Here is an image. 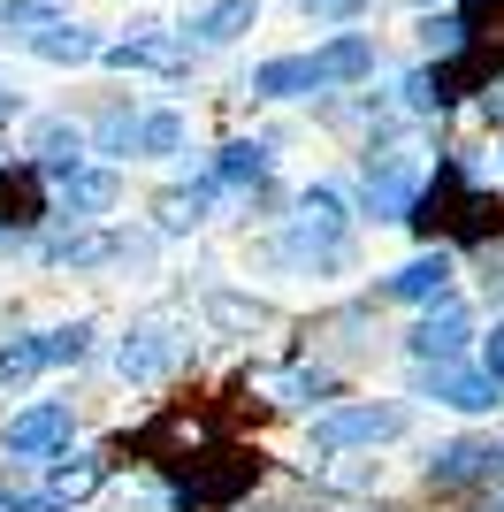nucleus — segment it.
Masks as SVG:
<instances>
[{"mask_svg":"<svg viewBox=\"0 0 504 512\" xmlns=\"http://www.w3.org/2000/svg\"><path fill=\"white\" fill-rule=\"evenodd\" d=\"M92 352V321H69V329H46V367H77Z\"/></svg>","mask_w":504,"mask_h":512,"instance_id":"nucleus-19","label":"nucleus"},{"mask_svg":"<svg viewBox=\"0 0 504 512\" xmlns=\"http://www.w3.org/2000/svg\"><path fill=\"white\" fill-rule=\"evenodd\" d=\"M31 146H39V169L54 176V169H77V161H84V130L77 123H39V130H31Z\"/></svg>","mask_w":504,"mask_h":512,"instance_id":"nucleus-15","label":"nucleus"},{"mask_svg":"<svg viewBox=\"0 0 504 512\" xmlns=\"http://www.w3.org/2000/svg\"><path fill=\"white\" fill-rule=\"evenodd\" d=\"M314 62H321V85H329V77H367L375 54H367V39H336L329 54H314Z\"/></svg>","mask_w":504,"mask_h":512,"instance_id":"nucleus-18","label":"nucleus"},{"mask_svg":"<svg viewBox=\"0 0 504 512\" xmlns=\"http://www.w3.org/2000/svg\"><path fill=\"white\" fill-rule=\"evenodd\" d=\"M39 214H46V169H39V161L0 169V222H8V230H31Z\"/></svg>","mask_w":504,"mask_h":512,"instance_id":"nucleus-8","label":"nucleus"},{"mask_svg":"<svg viewBox=\"0 0 504 512\" xmlns=\"http://www.w3.org/2000/svg\"><path fill=\"white\" fill-rule=\"evenodd\" d=\"M92 482H100V467H54V505H62V497H84Z\"/></svg>","mask_w":504,"mask_h":512,"instance_id":"nucleus-23","label":"nucleus"},{"mask_svg":"<svg viewBox=\"0 0 504 512\" xmlns=\"http://www.w3.org/2000/svg\"><path fill=\"white\" fill-rule=\"evenodd\" d=\"M54 184H62V207H69V222H92V214H107L115 207V192H123V176L115 169H54Z\"/></svg>","mask_w":504,"mask_h":512,"instance_id":"nucleus-6","label":"nucleus"},{"mask_svg":"<svg viewBox=\"0 0 504 512\" xmlns=\"http://www.w3.org/2000/svg\"><path fill=\"white\" fill-rule=\"evenodd\" d=\"M39 54H46V62H84V54H92V39H84V31H46Z\"/></svg>","mask_w":504,"mask_h":512,"instance_id":"nucleus-21","label":"nucleus"},{"mask_svg":"<svg viewBox=\"0 0 504 512\" xmlns=\"http://www.w3.org/2000/svg\"><path fill=\"white\" fill-rule=\"evenodd\" d=\"M321 85V62H268L260 69V77H252V92H260V100H291V92H314Z\"/></svg>","mask_w":504,"mask_h":512,"instance_id":"nucleus-14","label":"nucleus"},{"mask_svg":"<svg viewBox=\"0 0 504 512\" xmlns=\"http://www.w3.org/2000/svg\"><path fill=\"white\" fill-rule=\"evenodd\" d=\"M184 482H176V512H222L260 482V451L245 444H199V459H184Z\"/></svg>","mask_w":504,"mask_h":512,"instance_id":"nucleus-1","label":"nucleus"},{"mask_svg":"<svg viewBox=\"0 0 504 512\" xmlns=\"http://www.w3.org/2000/svg\"><path fill=\"white\" fill-rule=\"evenodd\" d=\"M482 283H489V299H504V253L482 260Z\"/></svg>","mask_w":504,"mask_h":512,"instance_id":"nucleus-24","label":"nucleus"},{"mask_svg":"<svg viewBox=\"0 0 504 512\" xmlns=\"http://www.w3.org/2000/svg\"><path fill=\"white\" fill-rule=\"evenodd\" d=\"M466 337H474V321H466V306H436V314L413 329V352L420 360H459Z\"/></svg>","mask_w":504,"mask_h":512,"instance_id":"nucleus-10","label":"nucleus"},{"mask_svg":"<svg viewBox=\"0 0 504 512\" xmlns=\"http://www.w3.org/2000/svg\"><path fill=\"white\" fill-rule=\"evenodd\" d=\"M413 199H420L413 161H398V153H367V207H375L382 222H405Z\"/></svg>","mask_w":504,"mask_h":512,"instance_id":"nucleus-4","label":"nucleus"},{"mask_svg":"<svg viewBox=\"0 0 504 512\" xmlns=\"http://www.w3.org/2000/svg\"><path fill=\"white\" fill-rule=\"evenodd\" d=\"M207 176H214V192H245V184L268 176V146H222V161Z\"/></svg>","mask_w":504,"mask_h":512,"instance_id":"nucleus-13","label":"nucleus"},{"mask_svg":"<svg viewBox=\"0 0 504 512\" xmlns=\"http://www.w3.org/2000/svg\"><path fill=\"white\" fill-rule=\"evenodd\" d=\"M0 512H54V505H46V497H8Z\"/></svg>","mask_w":504,"mask_h":512,"instance_id":"nucleus-27","label":"nucleus"},{"mask_svg":"<svg viewBox=\"0 0 504 512\" xmlns=\"http://www.w3.org/2000/svg\"><path fill=\"white\" fill-rule=\"evenodd\" d=\"M176 367V337L168 329H138V337L123 344V375L130 383H153V375H168Z\"/></svg>","mask_w":504,"mask_h":512,"instance_id":"nucleus-12","label":"nucleus"},{"mask_svg":"<svg viewBox=\"0 0 504 512\" xmlns=\"http://www.w3.org/2000/svg\"><path fill=\"white\" fill-rule=\"evenodd\" d=\"M306 8H314V16H352L359 0H306Z\"/></svg>","mask_w":504,"mask_h":512,"instance_id":"nucleus-26","label":"nucleus"},{"mask_svg":"<svg viewBox=\"0 0 504 512\" xmlns=\"http://www.w3.org/2000/svg\"><path fill=\"white\" fill-rule=\"evenodd\" d=\"M283 260H306V268H344L352 260V245H344V199L336 192H306V207H298V230L275 245Z\"/></svg>","mask_w":504,"mask_h":512,"instance_id":"nucleus-2","label":"nucleus"},{"mask_svg":"<svg viewBox=\"0 0 504 512\" xmlns=\"http://www.w3.org/2000/svg\"><path fill=\"white\" fill-rule=\"evenodd\" d=\"M428 398H443V406H459V413H489L497 406V375H466V367H451V360H428Z\"/></svg>","mask_w":504,"mask_h":512,"instance_id":"nucleus-7","label":"nucleus"},{"mask_svg":"<svg viewBox=\"0 0 504 512\" xmlns=\"http://www.w3.org/2000/svg\"><path fill=\"white\" fill-rule=\"evenodd\" d=\"M100 146L107 153H130V146H138V123H130L123 107H107V115H100Z\"/></svg>","mask_w":504,"mask_h":512,"instance_id":"nucleus-22","label":"nucleus"},{"mask_svg":"<svg viewBox=\"0 0 504 512\" xmlns=\"http://www.w3.org/2000/svg\"><path fill=\"white\" fill-rule=\"evenodd\" d=\"M184 146V123H176V115H146V123H138V153H176Z\"/></svg>","mask_w":504,"mask_h":512,"instance_id":"nucleus-20","label":"nucleus"},{"mask_svg":"<svg viewBox=\"0 0 504 512\" xmlns=\"http://www.w3.org/2000/svg\"><path fill=\"white\" fill-rule=\"evenodd\" d=\"M245 23H252V0H214V8H207V16H199V23H191V31L222 46V39H237Z\"/></svg>","mask_w":504,"mask_h":512,"instance_id":"nucleus-17","label":"nucleus"},{"mask_svg":"<svg viewBox=\"0 0 504 512\" xmlns=\"http://www.w3.org/2000/svg\"><path fill=\"white\" fill-rule=\"evenodd\" d=\"M443 291H451V253H420L413 268L382 283V299H443Z\"/></svg>","mask_w":504,"mask_h":512,"instance_id":"nucleus-11","label":"nucleus"},{"mask_svg":"<svg viewBox=\"0 0 504 512\" xmlns=\"http://www.w3.org/2000/svg\"><path fill=\"white\" fill-rule=\"evenodd\" d=\"M482 474H497V444H443L436 459H428V482L436 490H466V482H482Z\"/></svg>","mask_w":504,"mask_h":512,"instance_id":"nucleus-9","label":"nucleus"},{"mask_svg":"<svg viewBox=\"0 0 504 512\" xmlns=\"http://www.w3.org/2000/svg\"><path fill=\"white\" fill-rule=\"evenodd\" d=\"M46 367V337H8L0 344V383H31Z\"/></svg>","mask_w":504,"mask_h":512,"instance_id":"nucleus-16","label":"nucleus"},{"mask_svg":"<svg viewBox=\"0 0 504 512\" xmlns=\"http://www.w3.org/2000/svg\"><path fill=\"white\" fill-rule=\"evenodd\" d=\"M69 444V406H31L8 421V459H46Z\"/></svg>","mask_w":504,"mask_h":512,"instance_id":"nucleus-5","label":"nucleus"},{"mask_svg":"<svg viewBox=\"0 0 504 512\" xmlns=\"http://www.w3.org/2000/svg\"><path fill=\"white\" fill-rule=\"evenodd\" d=\"M405 436V406H336L314 421V444L321 451H344V444H390Z\"/></svg>","mask_w":504,"mask_h":512,"instance_id":"nucleus-3","label":"nucleus"},{"mask_svg":"<svg viewBox=\"0 0 504 512\" xmlns=\"http://www.w3.org/2000/svg\"><path fill=\"white\" fill-rule=\"evenodd\" d=\"M489 375H497V390H504V329L489 337Z\"/></svg>","mask_w":504,"mask_h":512,"instance_id":"nucleus-25","label":"nucleus"}]
</instances>
